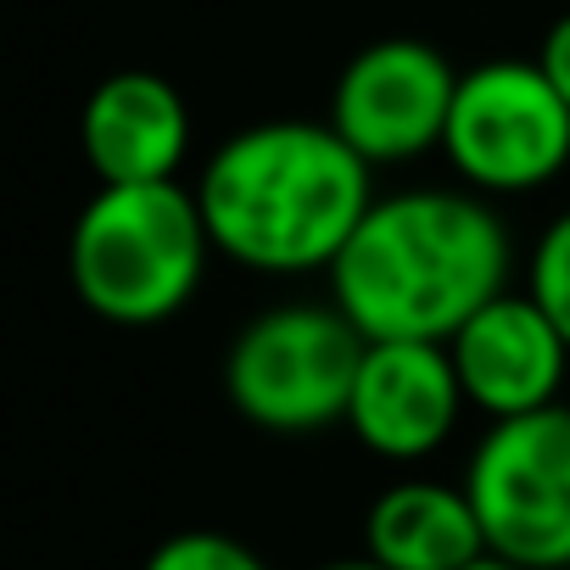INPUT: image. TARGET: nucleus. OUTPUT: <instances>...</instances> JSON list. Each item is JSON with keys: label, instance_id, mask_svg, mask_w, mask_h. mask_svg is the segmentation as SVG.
Segmentation results:
<instances>
[{"label": "nucleus", "instance_id": "f257e3e1", "mask_svg": "<svg viewBox=\"0 0 570 570\" xmlns=\"http://www.w3.org/2000/svg\"><path fill=\"white\" fill-rule=\"evenodd\" d=\"M325 274L364 342H453L509 292V229L481 190H397L375 196Z\"/></svg>", "mask_w": 570, "mask_h": 570}, {"label": "nucleus", "instance_id": "f03ea898", "mask_svg": "<svg viewBox=\"0 0 570 570\" xmlns=\"http://www.w3.org/2000/svg\"><path fill=\"white\" fill-rule=\"evenodd\" d=\"M196 202L224 257L257 274H314L342 257L375 207L370 163L325 124L268 118L235 129L202 168Z\"/></svg>", "mask_w": 570, "mask_h": 570}, {"label": "nucleus", "instance_id": "7ed1b4c3", "mask_svg": "<svg viewBox=\"0 0 570 570\" xmlns=\"http://www.w3.org/2000/svg\"><path fill=\"white\" fill-rule=\"evenodd\" d=\"M213 235L196 190L179 179L157 185H101L68 235L73 297L124 331L168 325L196 297Z\"/></svg>", "mask_w": 570, "mask_h": 570}, {"label": "nucleus", "instance_id": "20e7f679", "mask_svg": "<svg viewBox=\"0 0 570 570\" xmlns=\"http://www.w3.org/2000/svg\"><path fill=\"white\" fill-rule=\"evenodd\" d=\"M364 347V331L336 303H285L229 342L224 392L263 431H320L347 420Z\"/></svg>", "mask_w": 570, "mask_h": 570}, {"label": "nucleus", "instance_id": "39448f33", "mask_svg": "<svg viewBox=\"0 0 570 570\" xmlns=\"http://www.w3.org/2000/svg\"><path fill=\"white\" fill-rule=\"evenodd\" d=\"M453 174L481 196H525L570 163V101L542 62L498 57L459 73L453 118L442 135Z\"/></svg>", "mask_w": 570, "mask_h": 570}, {"label": "nucleus", "instance_id": "423d86ee", "mask_svg": "<svg viewBox=\"0 0 570 570\" xmlns=\"http://www.w3.org/2000/svg\"><path fill=\"white\" fill-rule=\"evenodd\" d=\"M464 492L481 514L487 553L525 570H570V409L492 420L470 453Z\"/></svg>", "mask_w": 570, "mask_h": 570}, {"label": "nucleus", "instance_id": "0eeeda50", "mask_svg": "<svg viewBox=\"0 0 570 570\" xmlns=\"http://www.w3.org/2000/svg\"><path fill=\"white\" fill-rule=\"evenodd\" d=\"M459 96V68L414 35H392L364 46L336 90H331V129L375 168V163H414L442 146Z\"/></svg>", "mask_w": 570, "mask_h": 570}, {"label": "nucleus", "instance_id": "6e6552de", "mask_svg": "<svg viewBox=\"0 0 570 570\" xmlns=\"http://www.w3.org/2000/svg\"><path fill=\"white\" fill-rule=\"evenodd\" d=\"M464 409L470 403L448 342H370L353 381L347 425L375 459L414 464L453 436Z\"/></svg>", "mask_w": 570, "mask_h": 570}, {"label": "nucleus", "instance_id": "1a4fd4ad", "mask_svg": "<svg viewBox=\"0 0 570 570\" xmlns=\"http://www.w3.org/2000/svg\"><path fill=\"white\" fill-rule=\"evenodd\" d=\"M453 370L464 386V403L487 420H514L559 403L570 342L564 331L537 308L531 292H498L481 314H470L453 342Z\"/></svg>", "mask_w": 570, "mask_h": 570}, {"label": "nucleus", "instance_id": "9d476101", "mask_svg": "<svg viewBox=\"0 0 570 570\" xmlns=\"http://www.w3.org/2000/svg\"><path fill=\"white\" fill-rule=\"evenodd\" d=\"M79 146L101 185L174 179L190 151V107L163 73L124 68L90 90L79 118Z\"/></svg>", "mask_w": 570, "mask_h": 570}, {"label": "nucleus", "instance_id": "9b49d317", "mask_svg": "<svg viewBox=\"0 0 570 570\" xmlns=\"http://www.w3.org/2000/svg\"><path fill=\"white\" fill-rule=\"evenodd\" d=\"M364 548L386 570H464L487 553V531L464 481H397L370 503Z\"/></svg>", "mask_w": 570, "mask_h": 570}, {"label": "nucleus", "instance_id": "f8f14e48", "mask_svg": "<svg viewBox=\"0 0 570 570\" xmlns=\"http://www.w3.org/2000/svg\"><path fill=\"white\" fill-rule=\"evenodd\" d=\"M525 292L537 297V308L564 331L570 342V213H559L537 246H531V263H525Z\"/></svg>", "mask_w": 570, "mask_h": 570}, {"label": "nucleus", "instance_id": "ddd939ff", "mask_svg": "<svg viewBox=\"0 0 570 570\" xmlns=\"http://www.w3.org/2000/svg\"><path fill=\"white\" fill-rule=\"evenodd\" d=\"M146 570H268L240 537L224 531H174L151 548Z\"/></svg>", "mask_w": 570, "mask_h": 570}, {"label": "nucleus", "instance_id": "4468645a", "mask_svg": "<svg viewBox=\"0 0 570 570\" xmlns=\"http://www.w3.org/2000/svg\"><path fill=\"white\" fill-rule=\"evenodd\" d=\"M537 62H542V73L553 79V90L570 101V12L542 35V46H537Z\"/></svg>", "mask_w": 570, "mask_h": 570}, {"label": "nucleus", "instance_id": "2eb2a0df", "mask_svg": "<svg viewBox=\"0 0 570 570\" xmlns=\"http://www.w3.org/2000/svg\"><path fill=\"white\" fill-rule=\"evenodd\" d=\"M464 570H525V564H514V559H498V553H481L475 564H464Z\"/></svg>", "mask_w": 570, "mask_h": 570}, {"label": "nucleus", "instance_id": "dca6fc26", "mask_svg": "<svg viewBox=\"0 0 570 570\" xmlns=\"http://www.w3.org/2000/svg\"><path fill=\"white\" fill-rule=\"evenodd\" d=\"M320 570H386V564H375V559L364 553V559H336V564H320Z\"/></svg>", "mask_w": 570, "mask_h": 570}]
</instances>
